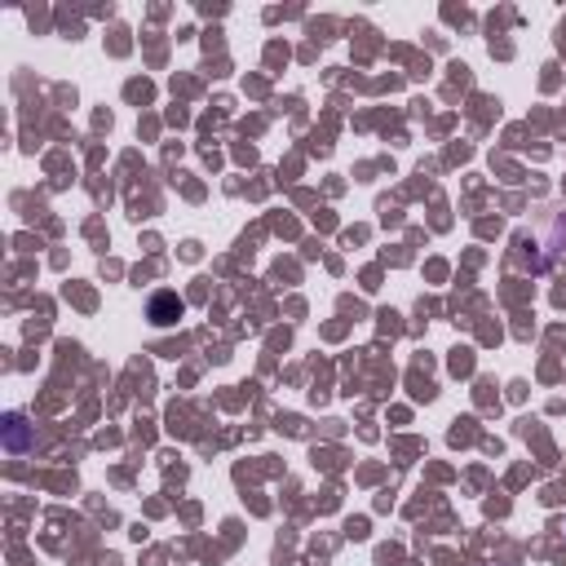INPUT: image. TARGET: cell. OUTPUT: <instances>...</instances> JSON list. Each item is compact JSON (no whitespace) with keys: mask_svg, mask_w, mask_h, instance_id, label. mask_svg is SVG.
<instances>
[{"mask_svg":"<svg viewBox=\"0 0 566 566\" xmlns=\"http://www.w3.org/2000/svg\"><path fill=\"white\" fill-rule=\"evenodd\" d=\"M31 442H35V429L27 424V416L22 411H9L4 416V451L22 455V451H31Z\"/></svg>","mask_w":566,"mask_h":566,"instance_id":"obj_1","label":"cell"},{"mask_svg":"<svg viewBox=\"0 0 566 566\" xmlns=\"http://www.w3.org/2000/svg\"><path fill=\"white\" fill-rule=\"evenodd\" d=\"M146 314H150V323L168 327V323H177V318H181V301H177L172 292H155V296H150V305H146Z\"/></svg>","mask_w":566,"mask_h":566,"instance_id":"obj_2","label":"cell"}]
</instances>
